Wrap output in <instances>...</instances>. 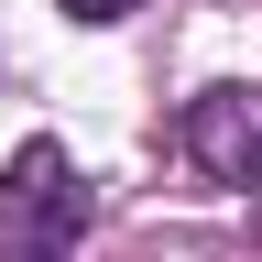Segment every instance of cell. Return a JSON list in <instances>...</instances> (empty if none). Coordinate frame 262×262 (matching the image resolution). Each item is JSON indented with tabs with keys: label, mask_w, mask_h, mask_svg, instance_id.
I'll list each match as a JSON object with an SVG mask.
<instances>
[{
	"label": "cell",
	"mask_w": 262,
	"mask_h": 262,
	"mask_svg": "<svg viewBox=\"0 0 262 262\" xmlns=\"http://www.w3.org/2000/svg\"><path fill=\"white\" fill-rule=\"evenodd\" d=\"M186 153L208 164L219 186H262V98H251V88L186 98Z\"/></svg>",
	"instance_id": "7a4b0ae2"
},
{
	"label": "cell",
	"mask_w": 262,
	"mask_h": 262,
	"mask_svg": "<svg viewBox=\"0 0 262 262\" xmlns=\"http://www.w3.org/2000/svg\"><path fill=\"white\" fill-rule=\"evenodd\" d=\"M88 196H77V164H66L55 142H22L11 175H0V262H55L66 241H77Z\"/></svg>",
	"instance_id": "6da1fadb"
},
{
	"label": "cell",
	"mask_w": 262,
	"mask_h": 262,
	"mask_svg": "<svg viewBox=\"0 0 262 262\" xmlns=\"http://www.w3.org/2000/svg\"><path fill=\"white\" fill-rule=\"evenodd\" d=\"M66 11H77V22H120L131 0H66Z\"/></svg>",
	"instance_id": "3957f363"
}]
</instances>
